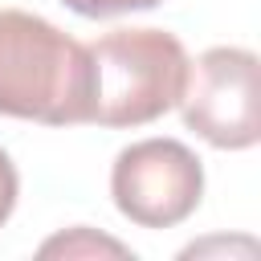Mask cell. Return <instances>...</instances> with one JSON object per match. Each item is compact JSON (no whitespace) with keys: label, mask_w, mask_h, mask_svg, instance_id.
Wrapping results in <instances>:
<instances>
[{"label":"cell","mask_w":261,"mask_h":261,"mask_svg":"<svg viewBox=\"0 0 261 261\" xmlns=\"http://www.w3.org/2000/svg\"><path fill=\"white\" fill-rule=\"evenodd\" d=\"M90 53L53 20L0 8V114L77 126L90 122Z\"/></svg>","instance_id":"6da1fadb"},{"label":"cell","mask_w":261,"mask_h":261,"mask_svg":"<svg viewBox=\"0 0 261 261\" xmlns=\"http://www.w3.org/2000/svg\"><path fill=\"white\" fill-rule=\"evenodd\" d=\"M114 208L139 228L184 224L204 196V163L179 139H139L110 167Z\"/></svg>","instance_id":"277c9868"},{"label":"cell","mask_w":261,"mask_h":261,"mask_svg":"<svg viewBox=\"0 0 261 261\" xmlns=\"http://www.w3.org/2000/svg\"><path fill=\"white\" fill-rule=\"evenodd\" d=\"M184 126L216 151H249L261 139V61L253 49L216 45L188 65Z\"/></svg>","instance_id":"3957f363"},{"label":"cell","mask_w":261,"mask_h":261,"mask_svg":"<svg viewBox=\"0 0 261 261\" xmlns=\"http://www.w3.org/2000/svg\"><path fill=\"white\" fill-rule=\"evenodd\" d=\"M16 196H20V175H16L12 159H8V151L0 147V224L12 216V208H16Z\"/></svg>","instance_id":"52a82bcc"},{"label":"cell","mask_w":261,"mask_h":261,"mask_svg":"<svg viewBox=\"0 0 261 261\" xmlns=\"http://www.w3.org/2000/svg\"><path fill=\"white\" fill-rule=\"evenodd\" d=\"M53 253H65V257H77V253H110V257H126V245L110 241V237H94L90 228H73L65 237H53L41 245V257H53Z\"/></svg>","instance_id":"5b68a950"},{"label":"cell","mask_w":261,"mask_h":261,"mask_svg":"<svg viewBox=\"0 0 261 261\" xmlns=\"http://www.w3.org/2000/svg\"><path fill=\"white\" fill-rule=\"evenodd\" d=\"M90 53V122L147 126L179 106L188 86V49L167 29H114L86 45Z\"/></svg>","instance_id":"7a4b0ae2"},{"label":"cell","mask_w":261,"mask_h":261,"mask_svg":"<svg viewBox=\"0 0 261 261\" xmlns=\"http://www.w3.org/2000/svg\"><path fill=\"white\" fill-rule=\"evenodd\" d=\"M61 4L73 8L77 16L102 20V16H118V12H147V8H155L159 0H61Z\"/></svg>","instance_id":"8992f818"}]
</instances>
